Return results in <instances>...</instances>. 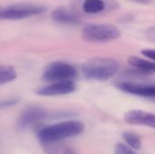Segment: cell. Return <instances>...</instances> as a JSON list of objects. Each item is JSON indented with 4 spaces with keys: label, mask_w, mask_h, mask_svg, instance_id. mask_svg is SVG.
<instances>
[{
    "label": "cell",
    "mask_w": 155,
    "mask_h": 154,
    "mask_svg": "<svg viewBox=\"0 0 155 154\" xmlns=\"http://www.w3.org/2000/svg\"><path fill=\"white\" fill-rule=\"evenodd\" d=\"M106 4L104 0H84L83 11L86 14H98L105 9Z\"/></svg>",
    "instance_id": "12"
},
{
    "label": "cell",
    "mask_w": 155,
    "mask_h": 154,
    "mask_svg": "<svg viewBox=\"0 0 155 154\" xmlns=\"http://www.w3.org/2000/svg\"><path fill=\"white\" fill-rule=\"evenodd\" d=\"M124 121L133 125L149 127L155 130V114L142 110H131L125 113Z\"/></svg>",
    "instance_id": "9"
},
{
    "label": "cell",
    "mask_w": 155,
    "mask_h": 154,
    "mask_svg": "<svg viewBox=\"0 0 155 154\" xmlns=\"http://www.w3.org/2000/svg\"><path fill=\"white\" fill-rule=\"evenodd\" d=\"M77 70L72 64L65 62H54L50 64L43 73V80L45 82L73 81L77 77Z\"/></svg>",
    "instance_id": "4"
},
{
    "label": "cell",
    "mask_w": 155,
    "mask_h": 154,
    "mask_svg": "<svg viewBox=\"0 0 155 154\" xmlns=\"http://www.w3.org/2000/svg\"><path fill=\"white\" fill-rule=\"evenodd\" d=\"M121 31L109 24H87L82 28V37L89 43H107L118 39Z\"/></svg>",
    "instance_id": "3"
},
{
    "label": "cell",
    "mask_w": 155,
    "mask_h": 154,
    "mask_svg": "<svg viewBox=\"0 0 155 154\" xmlns=\"http://www.w3.org/2000/svg\"><path fill=\"white\" fill-rule=\"evenodd\" d=\"M114 154H138L136 152L130 148L128 145L124 143H117L114 146Z\"/></svg>",
    "instance_id": "15"
},
{
    "label": "cell",
    "mask_w": 155,
    "mask_h": 154,
    "mask_svg": "<svg viewBox=\"0 0 155 154\" xmlns=\"http://www.w3.org/2000/svg\"><path fill=\"white\" fill-rule=\"evenodd\" d=\"M76 85L74 81H62L51 83L50 84L41 87L36 91L40 96H57L72 93L75 91Z\"/></svg>",
    "instance_id": "8"
},
{
    "label": "cell",
    "mask_w": 155,
    "mask_h": 154,
    "mask_svg": "<svg viewBox=\"0 0 155 154\" xmlns=\"http://www.w3.org/2000/svg\"><path fill=\"white\" fill-rule=\"evenodd\" d=\"M122 137L125 142L126 145H128L130 148L134 149V151L140 150L142 148V141L137 134L131 132H125L122 134Z\"/></svg>",
    "instance_id": "14"
},
{
    "label": "cell",
    "mask_w": 155,
    "mask_h": 154,
    "mask_svg": "<svg viewBox=\"0 0 155 154\" xmlns=\"http://www.w3.org/2000/svg\"><path fill=\"white\" fill-rule=\"evenodd\" d=\"M84 124L79 121H65L42 128L37 133L40 143H54L83 133Z\"/></svg>",
    "instance_id": "1"
},
{
    "label": "cell",
    "mask_w": 155,
    "mask_h": 154,
    "mask_svg": "<svg viewBox=\"0 0 155 154\" xmlns=\"http://www.w3.org/2000/svg\"><path fill=\"white\" fill-rule=\"evenodd\" d=\"M131 66L136 68L143 74H155V62L148 61L138 56H131L128 58Z\"/></svg>",
    "instance_id": "11"
},
{
    "label": "cell",
    "mask_w": 155,
    "mask_h": 154,
    "mask_svg": "<svg viewBox=\"0 0 155 154\" xmlns=\"http://www.w3.org/2000/svg\"><path fill=\"white\" fill-rule=\"evenodd\" d=\"M131 1H134L135 3H139V4H143V5H148L153 0H131Z\"/></svg>",
    "instance_id": "20"
},
{
    "label": "cell",
    "mask_w": 155,
    "mask_h": 154,
    "mask_svg": "<svg viewBox=\"0 0 155 154\" xmlns=\"http://www.w3.org/2000/svg\"><path fill=\"white\" fill-rule=\"evenodd\" d=\"M51 16L54 21L62 25H78L80 23L79 17L72 11L64 8V7H58L54 9Z\"/></svg>",
    "instance_id": "10"
},
{
    "label": "cell",
    "mask_w": 155,
    "mask_h": 154,
    "mask_svg": "<svg viewBox=\"0 0 155 154\" xmlns=\"http://www.w3.org/2000/svg\"><path fill=\"white\" fill-rule=\"evenodd\" d=\"M17 78L16 70L12 65H1L0 66V84L11 83Z\"/></svg>",
    "instance_id": "13"
},
{
    "label": "cell",
    "mask_w": 155,
    "mask_h": 154,
    "mask_svg": "<svg viewBox=\"0 0 155 154\" xmlns=\"http://www.w3.org/2000/svg\"><path fill=\"white\" fill-rule=\"evenodd\" d=\"M58 143H42V147L46 154H59L60 149L57 145Z\"/></svg>",
    "instance_id": "16"
},
{
    "label": "cell",
    "mask_w": 155,
    "mask_h": 154,
    "mask_svg": "<svg viewBox=\"0 0 155 154\" xmlns=\"http://www.w3.org/2000/svg\"><path fill=\"white\" fill-rule=\"evenodd\" d=\"M141 53L145 57L152 59L155 62V49H143L141 51Z\"/></svg>",
    "instance_id": "18"
},
{
    "label": "cell",
    "mask_w": 155,
    "mask_h": 154,
    "mask_svg": "<svg viewBox=\"0 0 155 154\" xmlns=\"http://www.w3.org/2000/svg\"><path fill=\"white\" fill-rule=\"evenodd\" d=\"M62 154H77V152L74 149L70 147H66L62 151Z\"/></svg>",
    "instance_id": "19"
},
{
    "label": "cell",
    "mask_w": 155,
    "mask_h": 154,
    "mask_svg": "<svg viewBox=\"0 0 155 154\" xmlns=\"http://www.w3.org/2000/svg\"><path fill=\"white\" fill-rule=\"evenodd\" d=\"M45 10V7L34 4H16L2 8L0 17L5 20H20L40 15Z\"/></svg>",
    "instance_id": "5"
},
{
    "label": "cell",
    "mask_w": 155,
    "mask_h": 154,
    "mask_svg": "<svg viewBox=\"0 0 155 154\" xmlns=\"http://www.w3.org/2000/svg\"><path fill=\"white\" fill-rule=\"evenodd\" d=\"M18 103V99L16 98H11V99H7L5 101H2L0 105L1 108H5V107H9V106H13L15 105Z\"/></svg>",
    "instance_id": "17"
},
{
    "label": "cell",
    "mask_w": 155,
    "mask_h": 154,
    "mask_svg": "<svg viewBox=\"0 0 155 154\" xmlns=\"http://www.w3.org/2000/svg\"><path fill=\"white\" fill-rule=\"evenodd\" d=\"M47 116L46 111L39 106H30L25 109L19 116L17 128L20 130L27 129L30 126L38 123Z\"/></svg>",
    "instance_id": "6"
},
{
    "label": "cell",
    "mask_w": 155,
    "mask_h": 154,
    "mask_svg": "<svg viewBox=\"0 0 155 154\" xmlns=\"http://www.w3.org/2000/svg\"><path fill=\"white\" fill-rule=\"evenodd\" d=\"M115 86L124 93L147 98H155V84L134 82H119Z\"/></svg>",
    "instance_id": "7"
},
{
    "label": "cell",
    "mask_w": 155,
    "mask_h": 154,
    "mask_svg": "<svg viewBox=\"0 0 155 154\" xmlns=\"http://www.w3.org/2000/svg\"><path fill=\"white\" fill-rule=\"evenodd\" d=\"M153 101H154V102H155V98H153Z\"/></svg>",
    "instance_id": "21"
},
{
    "label": "cell",
    "mask_w": 155,
    "mask_h": 154,
    "mask_svg": "<svg viewBox=\"0 0 155 154\" xmlns=\"http://www.w3.org/2000/svg\"><path fill=\"white\" fill-rule=\"evenodd\" d=\"M119 63L107 57H96L85 62L81 68L82 74L87 80L104 82L114 77L119 71Z\"/></svg>",
    "instance_id": "2"
}]
</instances>
